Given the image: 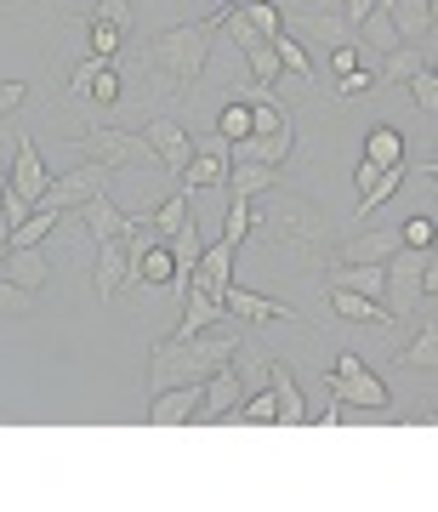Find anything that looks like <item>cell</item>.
Instances as JSON below:
<instances>
[{"label": "cell", "instance_id": "obj_1", "mask_svg": "<svg viewBox=\"0 0 438 512\" xmlns=\"http://www.w3.org/2000/svg\"><path fill=\"white\" fill-rule=\"evenodd\" d=\"M239 336L228 319L211 330H200V336H188V342H171L165 336L160 348H148V393H160V387H200L205 376H217L222 365H234L239 359Z\"/></svg>", "mask_w": 438, "mask_h": 512}, {"label": "cell", "instance_id": "obj_2", "mask_svg": "<svg viewBox=\"0 0 438 512\" xmlns=\"http://www.w3.org/2000/svg\"><path fill=\"white\" fill-rule=\"evenodd\" d=\"M211 46H217V18L160 29V35L148 40V52H143V74L154 80V92L160 97H183L188 86L205 74Z\"/></svg>", "mask_w": 438, "mask_h": 512}, {"label": "cell", "instance_id": "obj_3", "mask_svg": "<svg viewBox=\"0 0 438 512\" xmlns=\"http://www.w3.org/2000/svg\"><path fill=\"white\" fill-rule=\"evenodd\" d=\"M251 228H268L279 251L319 256L325 245H336V217L325 205H313L308 194H262V211H251Z\"/></svg>", "mask_w": 438, "mask_h": 512}, {"label": "cell", "instance_id": "obj_4", "mask_svg": "<svg viewBox=\"0 0 438 512\" xmlns=\"http://www.w3.org/2000/svg\"><path fill=\"white\" fill-rule=\"evenodd\" d=\"M433 296H438L433 251H410V245H399V251L382 262V308H387V319L404 325V319H416Z\"/></svg>", "mask_w": 438, "mask_h": 512}, {"label": "cell", "instance_id": "obj_5", "mask_svg": "<svg viewBox=\"0 0 438 512\" xmlns=\"http://www.w3.org/2000/svg\"><path fill=\"white\" fill-rule=\"evenodd\" d=\"M325 387H330V399L347 404V410H370V416H387V410H393L382 376H376L359 353H336V365L325 370Z\"/></svg>", "mask_w": 438, "mask_h": 512}, {"label": "cell", "instance_id": "obj_6", "mask_svg": "<svg viewBox=\"0 0 438 512\" xmlns=\"http://www.w3.org/2000/svg\"><path fill=\"white\" fill-rule=\"evenodd\" d=\"M74 143L86 148V160L109 165V171H131V165H154V154H148L143 131H120V126H86Z\"/></svg>", "mask_w": 438, "mask_h": 512}, {"label": "cell", "instance_id": "obj_7", "mask_svg": "<svg viewBox=\"0 0 438 512\" xmlns=\"http://www.w3.org/2000/svg\"><path fill=\"white\" fill-rule=\"evenodd\" d=\"M103 188H109V165L80 160L74 171H63V177H52V183H46L40 205H52L57 217H63V211H80V205L92 200V194H103Z\"/></svg>", "mask_w": 438, "mask_h": 512}, {"label": "cell", "instance_id": "obj_8", "mask_svg": "<svg viewBox=\"0 0 438 512\" xmlns=\"http://www.w3.org/2000/svg\"><path fill=\"white\" fill-rule=\"evenodd\" d=\"M234 245L228 239H205V251H200V262L183 274V291H194V296H211V302H222V291L234 285Z\"/></svg>", "mask_w": 438, "mask_h": 512}, {"label": "cell", "instance_id": "obj_9", "mask_svg": "<svg viewBox=\"0 0 438 512\" xmlns=\"http://www.w3.org/2000/svg\"><path fill=\"white\" fill-rule=\"evenodd\" d=\"M222 308H228V319H245V325H313L296 308H285V302H274V296H262V291H245V285H228Z\"/></svg>", "mask_w": 438, "mask_h": 512}, {"label": "cell", "instance_id": "obj_10", "mask_svg": "<svg viewBox=\"0 0 438 512\" xmlns=\"http://www.w3.org/2000/svg\"><path fill=\"white\" fill-rule=\"evenodd\" d=\"M143 143H148V154H154V165H165L171 177H183V165L194 160V137H188L177 120H148Z\"/></svg>", "mask_w": 438, "mask_h": 512}, {"label": "cell", "instance_id": "obj_11", "mask_svg": "<svg viewBox=\"0 0 438 512\" xmlns=\"http://www.w3.org/2000/svg\"><path fill=\"white\" fill-rule=\"evenodd\" d=\"M387 23H393V35H399V46H433V0H382Z\"/></svg>", "mask_w": 438, "mask_h": 512}, {"label": "cell", "instance_id": "obj_12", "mask_svg": "<svg viewBox=\"0 0 438 512\" xmlns=\"http://www.w3.org/2000/svg\"><path fill=\"white\" fill-rule=\"evenodd\" d=\"M148 421L154 427H194L200 421V387H160L148 393Z\"/></svg>", "mask_w": 438, "mask_h": 512}, {"label": "cell", "instance_id": "obj_13", "mask_svg": "<svg viewBox=\"0 0 438 512\" xmlns=\"http://www.w3.org/2000/svg\"><path fill=\"white\" fill-rule=\"evenodd\" d=\"M245 399V382H239V365H222L217 376L200 382V421H228Z\"/></svg>", "mask_w": 438, "mask_h": 512}, {"label": "cell", "instance_id": "obj_14", "mask_svg": "<svg viewBox=\"0 0 438 512\" xmlns=\"http://www.w3.org/2000/svg\"><path fill=\"white\" fill-rule=\"evenodd\" d=\"M268 393H274L279 427H302V421H308V404H302V387H296V376H291V359H268Z\"/></svg>", "mask_w": 438, "mask_h": 512}, {"label": "cell", "instance_id": "obj_15", "mask_svg": "<svg viewBox=\"0 0 438 512\" xmlns=\"http://www.w3.org/2000/svg\"><path fill=\"white\" fill-rule=\"evenodd\" d=\"M336 251V262H376L382 268L387 256L399 251V228H353V234L342 239V245H330Z\"/></svg>", "mask_w": 438, "mask_h": 512}, {"label": "cell", "instance_id": "obj_16", "mask_svg": "<svg viewBox=\"0 0 438 512\" xmlns=\"http://www.w3.org/2000/svg\"><path fill=\"white\" fill-rule=\"evenodd\" d=\"M131 285V256H126V239H97V268H92V291L109 302Z\"/></svg>", "mask_w": 438, "mask_h": 512}, {"label": "cell", "instance_id": "obj_17", "mask_svg": "<svg viewBox=\"0 0 438 512\" xmlns=\"http://www.w3.org/2000/svg\"><path fill=\"white\" fill-rule=\"evenodd\" d=\"M46 165H40V154H35V137H18L12 143V171H6V188H18L23 200H35L40 205V194H46Z\"/></svg>", "mask_w": 438, "mask_h": 512}, {"label": "cell", "instance_id": "obj_18", "mask_svg": "<svg viewBox=\"0 0 438 512\" xmlns=\"http://www.w3.org/2000/svg\"><path fill=\"white\" fill-rule=\"evenodd\" d=\"M131 222H137V217H126V211L109 200V194H92V200L80 205V228H86L92 239H126Z\"/></svg>", "mask_w": 438, "mask_h": 512}, {"label": "cell", "instance_id": "obj_19", "mask_svg": "<svg viewBox=\"0 0 438 512\" xmlns=\"http://www.w3.org/2000/svg\"><path fill=\"white\" fill-rule=\"evenodd\" d=\"M291 148H296V126L291 131H268V137H239V143H228V160L279 165V160H291Z\"/></svg>", "mask_w": 438, "mask_h": 512}, {"label": "cell", "instance_id": "obj_20", "mask_svg": "<svg viewBox=\"0 0 438 512\" xmlns=\"http://www.w3.org/2000/svg\"><path fill=\"white\" fill-rule=\"evenodd\" d=\"M399 177H404V165L399 171H382V165H370V160L353 171V183H359V222H365L376 205H387L393 194H399Z\"/></svg>", "mask_w": 438, "mask_h": 512}, {"label": "cell", "instance_id": "obj_21", "mask_svg": "<svg viewBox=\"0 0 438 512\" xmlns=\"http://www.w3.org/2000/svg\"><path fill=\"white\" fill-rule=\"evenodd\" d=\"M131 285H148V291H160V285H183V274H177V256H171V245H148L137 262H131Z\"/></svg>", "mask_w": 438, "mask_h": 512}, {"label": "cell", "instance_id": "obj_22", "mask_svg": "<svg viewBox=\"0 0 438 512\" xmlns=\"http://www.w3.org/2000/svg\"><path fill=\"white\" fill-rule=\"evenodd\" d=\"M421 69H433V46H393V52H382V63H376V80H382V86H404V80H416Z\"/></svg>", "mask_w": 438, "mask_h": 512}, {"label": "cell", "instance_id": "obj_23", "mask_svg": "<svg viewBox=\"0 0 438 512\" xmlns=\"http://www.w3.org/2000/svg\"><path fill=\"white\" fill-rule=\"evenodd\" d=\"M274 171L279 165H251V160H228V194H234V200H262V194H268V188H274Z\"/></svg>", "mask_w": 438, "mask_h": 512}, {"label": "cell", "instance_id": "obj_24", "mask_svg": "<svg viewBox=\"0 0 438 512\" xmlns=\"http://www.w3.org/2000/svg\"><path fill=\"white\" fill-rule=\"evenodd\" d=\"M222 319H228V308H222V302H211V296H194V291H183V325L171 330V342H188V336H200V330L222 325Z\"/></svg>", "mask_w": 438, "mask_h": 512}, {"label": "cell", "instance_id": "obj_25", "mask_svg": "<svg viewBox=\"0 0 438 512\" xmlns=\"http://www.w3.org/2000/svg\"><path fill=\"white\" fill-rule=\"evenodd\" d=\"M0 274L12 279V285H23V291H46V279H52V268H46V256H40V245H29V251H6V268Z\"/></svg>", "mask_w": 438, "mask_h": 512}, {"label": "cell", "instance_id": "obj_26", "mask_svg": "<svg viewBox=\"0 0 438 512\" xmlns=\"http://www.w3.org/2000/svg\"><path fill=\"white\" fill-rule=\"evenodd\" d=\"M330 313H342L347 325H393V319H387V308L376 302V296L336 291V285H330Z\"/></svg>", "mask_w": 438, "mask_h": 512}, {"label": "cell", "instance_id": "obj_27", "mask_svg": "<svg viewBox=\"0 0 438 512\" xmlns=\"http://www.w3.org/2000/svg\"><path fill=\"white\" fill-rule=\"evenodd\" d=\"M330 285H336V291H359V296H376V302H382V268H376V262H336V268H330Z\"/></svg>", "mask_w": 438, "mask_h": 512}, {"label": "cell", "instance_id": "obj_28", "mask_svg": "<svg viewBox=\"0 0 438 512\" xmlns=\"http://www.w3.org/2000/svg\"><path fill=\"white\" fill-rule=\"evenodd\" d=\"M274 57H279V74H296L302 86H313V74H319V69H313L308 46H302L291 29H279V35H274Z\"/></svg>", "mask_w": 438, "mask_h": 512}, {"label": "cell", "instance_id": "obj_29", "mask_svg": "<svg viewBox=\"0 0 438 512\" xmlns=\"http://www.w3.org/2000/svg\"><path fill=\"white\" fill-rule=\"evenodd\" d=\"M52 228H57V211H52V205H35L18 228H6V251H29V245H40Z\"/></svg>", "mask_w": 438, "mask_h": 512}, {"label": "cell", "instance_id": "obj_30", "mask_svg": "<svg viewBox=\"0 0 438 512\" xmlns=\"http://www.w3.org/2000/svg\"><path fill=\"white\" fill-rule=\"evenodd\" d=\"M399 365L410 370V376H433V365H438V325L433 319H421V336L399 353Z\"/></svg>", "mask_w": 438, "mask_h": 512}, {"label": "cell", "instance_id": "obj_31", "mask_svg": "<svg viewBox=\"0 0 438 512\" xmlns=\"http://www.w3.org/2000/svg\"><path fill=\"white\" fill-rule=\"evenodd\" d=\"M296 29L313 40H330V46H353V29L342 23V12L336 6H325V12H308V18H296Z\"/></svg>", "mask_w": 438, "mask_h": 512}, {"label": "cell", "instance_id": "obj_32", "mask_svg": "<svg viewBox=\"0 0 438 512\" xmlns=\"http://www.w3.org/2000/svg\"><path fill=\"white\" fill-rule=\"evenodd\" d=\"M228 183V154H194V160L183 165V188L194 194V188H222Z\"/></svg>", "mask_w": 438, "mask_h": 512}, {"label": "cell", "instance_id": "obj_33", "mask_svg": "<svg viewBox=\"0 0 438 512\" xmlns=\"http://www.w3.org/2000/svg\"><path fill=\"white\" fill-rule=\"evenodd\" d=\"M365 160L382 165V171H399V165H404V137L393 126H376L365 137Z\"/></svg>", "mask_w": 438, "mask_h": 512}, {"label": "cell", "instance_id": "obj_34", "mask_svg": "<svg viewBox=\"0 0 438 512\" xmlns=\"http://www.w3.org/2000/svg\"><path fill=\"white\" fill-rule=\"evenodd\" d=\"M183 222H188V188H171V194H165L154 211H148V228H154L160 239H171Z\"/></svg>", "mask_w": 438, "mask_h": 512}, {"label": "cell", "instance_id": "obj_35", "mask_svg": "<svg viewBox=\"0 0 438 512\" xmlns=\"http://www.w3.org/2000/svg\"><path fill=\"white\" fill-rule=\"evenodd\" d=\"M165 245H171V256H177V274H188V268L200 262V251H205V239H200V222L188 217L183 228H177V234L165 239Z\"/></svg>", "mask_w": 438, "mask_h": 512}, {"label": "cell", "instance_id": "obj_36", "mask_svg": "<svg viewBox=\"0 0 438 512\" xmlns=\"http://www.w3.org/2000/svg\"><path fill=\"white\" fill-rule=\"evenodd\" d=\"M86 46H92V57H103V63H114L120 57V46H126V29H114V23H86Z\"/></svg>", "mask_w": 438, "mask_h": 512}, {"label": "cell", "instance_id": "obj_37", "mask_svg": "<svg viewBox=\"0 0 438 512\" xmlns=\"http://www.w3.org/2000/svg\"><path fill=\"white\" fill-rule=\"evenodd\" d=\"M120 97H126V86H120L114 63H103V69L92 74V86H86V97H80V103H97V109H109V103H120Z\"/></svg>", "mask_w": 438, "mask_h": 512}, {"label": "cell", "instance_id": "obj_38", "mask_svg": "<svg viewBox=\"0 0 438 512\" xmlns=\"http://www.w3.org/2000/svg\"><path fill=\"white\" fill-rule=\"evenodd\" d=\"M245 12V23H251L262 40H274L279 29H285V12H279V0H256V6H239Z\"/></svg>", "mask_w": 438, "mask_h": 512}, {"label": "cell", "instance_id": "obj_39", "mask_svg": "<svg viewBox=\"0 0 438 512\" xmlns=\"http://www.w3.org/2000/svg\"><path fill=\"white\" fill-rule=\"evenodd\" d=\"M251 211H256V200H228V217H222V239H228V245H245V239H251Z\"/></svg>", "mask_w": 438, "mask_h": 512}, {"label": "cell", "instance_id": "obj_40", "mask_svg": "<svg viewBox=\"0 0 438 512\" xmlns=\"http://www.w3.org/2000/svg\"><path fill=\"white\" fill-rule=\"evenodd\" d=\"M217 137H228V143H239V137H251V103H228V109L217 114Z\"/></svg>", "mask_w": 438, "mask_h": 512}, {"label": "cell", "instance_id": "obj_41", "mask_svg": "<svg viewBox=\"0 0 438 512\" xmlns=\"http://www.w3.org/2000/svg\"><path fill=\"white\" fill-rule=\"evenodd\" d=\"M404 86H410V103H416L421 114L438 109V69H421L416 80H404Z\"/></svg>", "mask_w": 438, "mask_h": 512}, {"label": "cell", "instance_id": "obj_42", "mask_svg": "<svg viewBox=\"0 0 438 512\" xmlns=\"http://www.w3.org/2000/svg\"><path fill=\"white\" fill-rule=\"evenodd\" d=\"M399 245H410V251H433V217L399 222Z\"/></svg>", "mask_w": 438, "mask_h": 512}, {"label": "cell", "instance_id": "obj_43", "mask_svg": "<svg viewBox=\"0 0 438 512\" xmlns=\"http://www.w3.org/2000/svg\"><path fill=\"white\" fill-rule=\"evenodd\" d=\"M0 313H35V291H23V285L0 274Z\"/></svg>", "mask_w": 438, "mask_h": 512}, {"label": "cell", "instance_id": "obj_44", "mask_svg": "<svg viewBox=\"0 0 438 512\" xmlns=\"http://www.w3.org/2000/svg\"><path fill=\"white\" fill-rule=\"evenodd\" d=\"M97 69H103V57H92V52L80 57V63L69 69V97H86V86H92V74H97Z\"/></svg>", "mask_w": 438, "mask_h": 512}, {"label": "cell", "instance_id": "obj_45", "mask_svg": "<svg viewBox=\"0 0 438 512\" xmlns=\"http://www.w3.org/2000/svg\"><path fill=\"white\" fill-rule=\"evenodd\" d=\"M23 103H29V86L23 80H0V120H12Z\"/></svg>", "mask_w": 438, "mask_h": 512}, {"label": "cell", "instance_id": "obj_46", "mask_svg": "<svg viewBox=\"0 0 438 512\" xmlns=\"http://www.w3.org/2000/svg\"><path fill=\"white\" fill-rule=\"evenodd\" d=\"M97 23H114V29H131V0H97Z\"/></svg>", "mask_w": 438, "mask_h": 512}, {"label": "cell", "instance_id": "obj_47", "mask_svg": "<svg viewBox=\"0 0 438 512\" xmlns=\"http://www.w3.org/2000/svg\"><path fill=\"white\" fill-rule=\"evenodd\" d=\"M330 6H336V12H342V23H347V29H359V23H365L370 12H376V6H382V0H330Z\"/></svg>", "mask_w": 438, "mask_h": 512}, {"label": "cell", "instance_id": "obj_48", "mask_svg": "<svg viewBox=\"0 0 438 512\" xmlns=\"http://www.w3.org/2000/svg\"><path fill=\"white\" fill-rule=\"evenodd\" d=\"M370 80H376V69H353V74H336V97H359V92H370Z\"/></svg>", "mask_w": 438, "mask_h": 512}, {"label": "cell", "instance_id": "obj_49", "mask_svg": "<svg viewBox=\"0 0 438 512\" xmlns=\"http://www.w3.org/2000/svg\"><path fill=\"white\" fill-rule=\"evenodd\" d=\"M359 69V40L353 46H330V74H353Z\"/></svg>", "mask_w": 438, "mask_h": 512}, {"label": "cell", "instance_id": "obj_50", "mask_svg": "<svg viewBox=\"0 0 438 512\" xmlns=\"http://www.w3.org/2000/svg\"><path fill=\"white\" fill-rule=\"evenodd\" d=\"M29 211H35V200H23L18 188H6V228H18V222L29 217Z\"/></svg>", "mask_w": 438, "mask_h": 512}]
</instances>
